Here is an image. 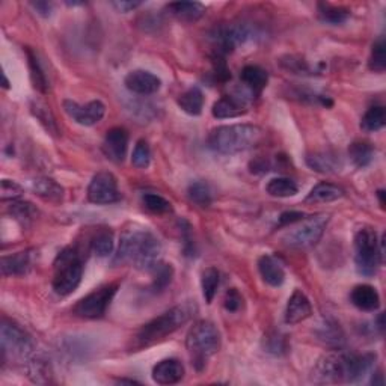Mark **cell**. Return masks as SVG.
<instances>
[{
  "label": "cell",
  "mask_w": 386,
  "mask_h": 386,
  "mask_svg": "<svg viewBox=\"0 0 386 386\" xmlns=\"http://www.w3.org/2000/svg\"><path fill=\"white\" fill-rule=\"evenodd\" d=\"M374 359V354L372 353H330L317 362L313 372V379L317 383L359 382L362 377L372 372Z\"/></svg>",
  "instance_id": "cell-1"
},
{
  "label": "cell",
  "mask_w": 386,
  "mask_h": 386,
  "mask_svg": "<svg viewBox=\"0 0 386 386\" xmlns=\"http://www.w3.org/2000/svg\"><path fill=\"white\" fill-rule=\"evenodd\" d=\"M162 252L160 241L153 232L143 230H132L124 232L121 237L115 263L133 264L136 269L151 272L160 261L158 255Z\"/></svg>",
  "instance_id": "cell-2"
},
{
  "label": "cell",
  "mask_w": 386,
  "mask_h": 386,
  "mask_svg": "<svg viewBox=\"0 0 386 386\" xmlns=\"http://www.w3.org/2000/svg\"><path fill=\"white\" fill-rule=\"evenodd\" d=\"M192 309L189 305H178L171 308L169 311L163 313L162 315L156 317L151 322L138 330L133 339V349L141 350L147 349L149 346L163 341L166 337L172 335L173 332L178 330L183 324H186L191 319Z\"/></svg>",
  "instance_id": "cell-3"
},
{
  "label": "cell",
  "mask_w": 386,
  "mask_h": 386,
  "mask_svg": "<svg viewBox=\"0 0 386 386\" xmlns=\"http://www.w3.org/2000/svg\"><path fill=\"white\" fill-rule=\"evenodd\" d=\"M261 136V128L252 124L222 125L211 130L208 147L219 154H237L255 147Z\"/></svg>",
  "instance_id": "cell-4"
},
{
  "label": "cell",
  "mask_w": 386,
  "mask_h": 386,
  "mask_svg": "<svg viewBox=\"0 0 386 386\" xmlns=\"http://www.w3.org/2000/svg\"><path fill=\"white\" fill-rule=\"evenodd\" d=\"M186 346L193 367L202 372L207 361L221 349V332L211 322L201 320L189 330Z\"/></svg>",
  "instance_id": "cell-5"
},
{
  "label": "cell",
  "mask_w": 386,
  "mask_h": 386,
  "mask_svg": "<svg viewBox=\"0 0 386 386\" xmlns=\"http://www.w3.org/2000/svg\"><path fill=\"white\" fill-rule=\"evenodd\" d=\"M83 278V261L73 246L65 248L55 260L53 290L58 296H70L77 290Z\"/></svg>",
  "instance_id": "cell-6"
},
{
  "label": "cell",
  "mask_w": 386,
  "mask_h": 386,
  "mask_svg": "<svg viewBox=\"0 0 386 386\" xmlns=\"http://www.w3.org/2000/svg\"><path fill=\"white\" fill-rule=\"evenodd\" d=\"M0 341H2V358L3 361H20L27 362L35 352V343L32 337L23 329L20 324L11 320H3L0 328Z\"/></svg>",
  "instance_id": "cell-7"
},
{
  "label": "cell",
  "mask_w": 386,
  "mask_h": 386,
  "mask_svg": "<svg viewBox=\"0 0 386 386\" xmlns=\"http://www.w3.org/2000/svg\"><path fill=\"white\" fill-rule=\"evenodd\" d=\"M382 248L373 228L365 226L361 228L354 236V263L361 275L373 276L381 264Z\"/></svg>",
  "instance_id": "cell-8"
},
{
  "label": "cell",
  "mask_w": 386,
  "mask_h": 386,
  "mask_svg": "<svg viewBox=\"0 0 386 386\" xmlns=\"http://www.w3.org/2000/svg\"><path fill=\"white\" fill-rule=\"evenodd\" d=\"M328 224L329 215H315L308 219H302V224L284 237V243L296 249L311 248L319 243Z\"/></svg>",
  "instance_id": "cell-9"
},
{
  "label": "cell",
  "mask_w": 386,
  "mask_h": 386,
  "mask_svg": "<svg viewBox=\"0 0 386 386\" xmlns=\"http://www.w3.org/2000/svg\"><path fill=\"white\" fill-rule=\"evenodd\" d=\"M117 291L118 284L103 285L100 289L89 293L88 296L80 299L73 308V313L77 317H82V319H101L106 311H108Z\"/></svg>",
  "instance_id": "cell-10"
},
{
  "label": "cell",
  "mask_w": 386,
  "mask_h": 386,
  "mask_svg": "<svg viewBox=\"0 0 386 386\" xmlns=\"http://www.w3.org/2000/svg\"><path fill=\"white\" fill-rule=\"evenodd\" d=\"M254 38V32L251 26L245 23H234V25H225L215 29L211 34V41L215 44L216 56H225L236 50L239 45L251 41Z\"/></svg>",
  "instance_id": "cell-11"
},
{
  "label": "cell",
  "mask_w": 386,
  "mask_h": 386,
  "mask_svg": "<svg viewBox=\"0 0 386 386\" xmlns=\"http://www.w3.org/2000/svg\"><path fill=\"white\" fill-rule=\"evenodd\" d=\"M88 200L97 206H109L121 200L118 180L112 172H98L88 187Z\"/></svg>",
  "instance_id": "cell-12"
},
{
  "label": "cell",
  "mask_w": 386,
  "mask_h": 386,
  "mask_svg": "<svg viewBox=\"0 0 386 386\" xmlns=\"http://www.w3.org/2000/svg\"><path fill=\"white\" fill-rule=\"evenodd\" d=\"M64 110L75 123L91 127L100 123L106 113V106L100 100H93L86 104H79L73 100L64 101Z\"/></svg>",
  "instance_id": "cell-13"
},
{
  "label": "cell",
  "mask_w": 386,
  "mask_h": 386,
  "mask_svg": "<svg viewBox=\"0 0 386 386\" xmlns=\"http://www.w3.org/2000/svg\"><path fill=\"white\" fill-rule=\"evenodd\" d=\"M125 88L133 94L151 95L162 86V80L156 74L145 70H134L125 75Z\"/></svg>",
  "instance_id": "cell-14"
},
{
  "label": "cell",
  "mask_w": 386,
  "mask_h": 386,
  "mask_svg": "<svg viewBox=\"0 0 386 386\" xmlns=\"http://www.w3.org/2000/svg\"><path fill=\"white\" fill-rule=\"evenodd\" d=\"M128 149V133L123 127H115L106 133L103 142V151L112 162H124Z\"/></svg>",
  "instance_id": "cell-15"
},
{
  "label": "cell",
  "mask_w": 386,
  "mask_h": 386,
  "mask_svg": "<svg viewBox=\"0 0 386 386\" xmlns=\"http://www.w3.org/2000/svg\"><path fill=\"white\" fill-rule=\"evenodd\" d=\"M313 315L311 302L305 296V293L300 290H294L291 298L289 299L285 309V323L287 324H298Z\"/></svg>",
  "instance_id": "cell-16"
},
{
  "label": "cell",
  "mask_w": 386,
  "mask_h": 386,
  "mask_svg": "<svg viewBox=\"0 0 386 386\" xmlns=\"http://www.w3.org/2000/svg\"><path fill=\"white\" fill-rule=\"evenodd\" d=\"M184 377V367L177 359H163L153 368V381L157 385H176Z\"/></svg>",
  "instance_id": "cell-17"
},
{
  "label": "cell",
  "mask_w": 386,
  "mask_h": 386,
  "mask_svg": "<svg viewBox=\"0 0 386 386\" xmlns=\"http://www.w3.org/2000/svg\"><path fill=\"white\" fill-rule=\"evenodd\" d=\"M258 270L263 281L270 287H281L285 281L284 264L274 255H263L258 260Z\"/></svg>",
  "instance_id": "cell-18"
},
{
  "label": "cell",
  "mask_w": 386,
  "mask_h": 386,
  "mask_svg": "<svg viewBox=\"0 0 386 386\" xmlns=\"http://www.w3.org/2000/svg\"><path fill=\"white\" fill-rule=\"evenodd\" d=\"M248 112L246 109V98L236 97V95H225L221 100H217L213 104L211 113L217 119H228V118H237L245 115Z\"/></svg>",
  "instance_id": "cell-19"
},
{
  "label": "cell",
  "mask_w": 386,
  "mask_h": 386,
  "mask_svg": "<svg viewBox=\"0 0 386 386\" xmlns=\"http://www.w3.org/2000/svg\"><path fill=\"white\" fill-rule=\"evenodd\" d=\"M352 304L357 306L361 311L373 313L377 311L381 306V296L374 287L368 284L357 285L350 293Z\"/></svg>",
  "instance_id": "cell-20"
},
{
  "label": "cell",
  "mask_w": 386,
  "mask_h": 386,
  "mask_svg": "<svg viewBox=\"0 0 386 386\" xmlns=\"http://www.w3.org/2000/svg\"><path fill=\"white\" fill-rule=\"evenodd\" d=\"M32 269V254L21 251L2 258V274L5 276H23Z\"/></svg>",
  "instance_id": "cell-21"
},
{
  "label": "cell",
  "mask_w": 386,
  "mask_h": 386,
  "mask_svg": "<svg viewBox=\"0 0 386 386\" xmlns=\"http://www.w3.org/2000/svg\"><path fill=\"white\" fill-rule=\"evenodd\" d=\"M315 335L317 339H320L324 346L330 347V349H341L344 344V334L341 328H339L338 323L330 319H324L319 324Z\"/></svg>",
  "instance_id": "cell-22"
},
{
  "label": "cell",
  "mask_w": 386,
  "mask_h": 386,
  "mask_svg": "<svg viewBox=\"0 0 386 386\" xmlns=\"http://www.w3.org/2000/svg\"><path fill=\"white\" fill-rule=\"evenodd\" d=\"M240 79L243 82V85L251 91L252 95H260L263 89L267 86L269 74L258 65H246L241 70Z\"/></svg>",
  "instance_id": "cell-23"
},
{
  "label": "cell",
  "mask_w": 386,
  "mask_h": 386,
  "mask_svg": "<svg viewBox=\"0 0 386 386\" xmlns=\"http://www.w3.org/2000/svg\"><path fill=\"white\" fill-rule=\"evenodd\" d=\"M27 365V376L29 379L35 383H50L53 372L50 361L44 357V354H32L26 362Z\"/></svg>",
  "instance_id": "cell-24"
},
{
  "label": "cell",
  "mask_w": 386,
  "mask_h": 386,
  "mask_svg": "<svg viewBox=\"0 0 386 386\" xmlns=\"http://www.w3.org/2000/svg\"><path fill=\"white\" fill-rule=\"evenodd\" d=\"M32 191L41 200L53 204L62 202L65 191L64 187L51 178H36L32 181Z\"/></svg>",
  "instance_id": "cell-25"
},
{
  "label": "cell",
  "mask_w": 386,
  "mask_h": 386,
  "mask_svg": "<svg viewBox=\"0 0 386 386\" xmlns=\"http://www.w3.org/2000/svg\"><path fill=\"white\" fill-rule=\"evenodd\" d=\"M166 10L176 19L192 23L202 17L204 12H206V6L200 2H173L166 6Z\"/></svg>",
  "instance_id": "cell-26"
},
{
  "label": "cell",
  "mask_w": 386,
  "mask_h": 386,
  "mask_svg": "<svg viewBox=\"0 0 386 386\" xmlns=\"http://www.w3.org/2000/svg\"><path fill=\"white\" fill-rule=\"evenodd\" d=\"M343 196H344V191L341 187L323 181V183L317 184L313 189V191L308 193L305 201L306 202H314V204H323V202L337 201L339 198H343Z\"/></svg>",
  "instance_id": "cell-27"
},
{
  "label": "cell",
  "mask_w": 386,
  "mask_h": 386,
  "mask_svg": "<svg viewBox=\"0 0 386 386\" xmlns=\"http://www.w3.org/2000/svg\"><path fill=\"white\" fill-rule=\"evenodd\" d=\"M180 109L192 117H198L204 109V94L200 88H191L178 97Z\"/></svg>",
  "instance_id": "cell-28"
},
{
  "label": "cell",
  "mask_w": 386,
  "mask_h": 386,
  "mask_svg": "<svg viewBox=\"0 0 386 386\" xmlns=\"http://www.w3.org/2000/svg\"><path fill=\"white\" fill-rule=\"evenodd\" d=\"M306 163L309 168L322 173H332L339 169V160L335 154L329 153V151H323V153H314L306 157Z\"/></svg>",
  "instance_id": "cell-29"
},
{
  "label": "cell",
  "mask_w": 386,
  "mask_h": 386,
  "mask_svg": "<svg viewBox=\"0 0 386 386\" xmlns=\"http://www.w3.org/2000/svg\"><path fill=\"white\" fill-rule=\"evenodd\" d=\"M349 157L357 168H365L373 162L374 148L365 141H354L349 147Z\"/></svg>",
  "instance_id": "cell-30"
},
{
  "label": "cell",
  "mask_w": 386,
  "mask_h": 386,
  "mask_svg": "<svg viewBox=\"0 0 386 386\" xmlns=\"http://www.w3.org/2000/svg\"><path fill=\"white\" fill-rule=\"evenodd\" d=\"M319 17L323 23L332 26L343 25L350 17V11L343 6H334L329 3H319Z\"/></svg>",
  "instance_id": "cell-31"
},
{
  "label": "cell",
  "mask_w": 386,
  "mask_h": 386,
  "mask_svg": "<svg viewBox=\"0 0 386 386\" xmlns=\"http://www.w3.org/2000/svg\"><path fill=\"white\" fill-rule=\"evenodd\" d=\"M266 192L275 198H290L299 192L298 184L291 178L278 177L270 180L266 186Z\"/></svg>",
  "instance_id": "cell-32"
},
{
  "label": "cell",
  "mask_w": 386,
  "mask_h": 386,
  "mask_svg": "<svg viewBox=\"0 0 386 386\" xmlns=\"http://www.w3.org/2000/svg\"><path fill=\"white\" fill-rule=\"evenodd\" d=\"M385 124H386L385 108L383 106H373V108H370L365 112V115L362 117L361 128L367 133H373L382 130Z\"/></svg>",
  "instance_id": "cell-33"
},
{
  "label": "cell",
  "mask_w": 386,
  "mask_h": 386,
  "mask_svg": "<svg viewBox=\"0 0 386 386\" xmlns=\"http://www.w3.org/2000/svg\"><path fill=\"white\" fill-rule=\"evenodd\" d=\"M187 195L191 201L200 207H208L213 202V191L206 181H193L187 187Z\"/></svg>",
  "instance_id": "cell-34"
},
{
  "label": "cell",
  "mask_w": 386,
  "mask_h": 386,
  "mask_svg": "<svg viewBox=\"0 0 386 386\" xmlns=\"http://www.w3.org/2000/svg\"><path fill=\"white\" fill-rule=\"evenodd\" d=\"M219 284H221V276H219V272L215 267H208L202 272L201 275V289H202V296L206 299L207 304L213 302Z\"/></svg>",
  "instance_id": "cell-35"
},
{
  "label": "cell",
  "mask_w": 386,
  "mask_h": 386,
  "mask_svg": "<svg viewBox=\"0 0 386 386\" xmlns=\"http://www.w3.org/2000/svg\"><path fill=\"white\" fill-rule=\"evenodd\" d=\"M10 211L15 221H17L21 226H25V228L35 221V217L38 215V211L32 204L25 201H14L12 206L10 207Z\"/></svg>",
  "instance_id": "cell-36"
},
{
  "label": "cell",
  "mask_w": 386,
  "mask_h": 386,
  "mask_svg": "<svg viewBox=\"0 0 386 386\" xmlns=\"http://www.w3.org/2000/svg\"><path fill=\"white\" fill-rule=\"evenodd\" d=\"M153 274V289L156 291H163L166 287H168L172 282V276H173V269L171 264L166 263H160L158 261L156 266L151 270Z\"/></svg>",
  "instance_id": "cell-37"
},
{
  "label": "cell",
  "mask_w": 386,
  "mask_h": 386,
  "mask_svg": "<svg viewBox=\"0 0 386 386\" xmlns=\"http://www.w3.org/2000/svg\"><path fill=\"white\" fill-rule=\"evenodd\" d=\"M91 246H93V251L97 256H109L113 251V234L109 230H103L100 232H97L93 241H91Z\"/></svg>",
  "instance_id": "cell-38"
},
{
  "label": "cell",
  "mask_w": 386,
  "mask_h": 386,
  "mask_svg": "<svg viewBox=\"0 0 386 386\" xmlns=\"http://www.w3.org/2000/svg\"><path fill=\"white\" fill-rule=\"evenodd\" d=\"M27 60H29V70H30V79H32L34 88L40 93H45L47 91V80H45V75L41 70V65L38 62V59L35 56V53L27 49Z\"/></svg>",
  "instance_id": "cell-39"
},
{
  "label": "cell",
  "mask_w": 386,
  "mask_h": 386,
  "mask_svg": "<svg viewBox=\"0 0 386 386\" xmlns=\"http://www.w3.org/2000/svg\"><path fill=\"white\" fill-rule=\"evenodd\" d=\"M370 70L374 73H383L386 70V45H385V38H379L373 44L372 56L368 60Z\"/></svg>",
  "instance_id": "cell-40"
},
{
  "label": "cell",
  "mask_w": 386,
  "mask_h": 386,
  "mask_svg": "<svg viewBox=\"0 0 386 386\" xmlns=\"http://www.w3.org/2000/svg\"><path fill=\"white\" fill-rule=\"evenodd\" d=\"M142 202L154 215H166L172 211V204L157 193H145L142 196Z\"/></svg>",
  "instance_id": "cell-41"
},
{
  "label": "cell",
  "mask_w": 386,
  "mask_h": 386,
  "mask_svg": "<svg viewBox=\"0 0 386 386\" xmlns=\"http://www.w3.org/2000/svg\"><path fill=\"white\" fill-rule=\"evenodd\" d=\"M32 113L50 134H53V136L59 134V128L56 125L55 118H53L51 112L47 108H45L43 103H34L32 104Z\"/></svg>",
  "instance_id": "cell-42"
},
{
  "label": "cell",
  "mask_w": 386,
  "mask_h": 386,
  "mask_svg": "<svg viewBox=\"0 0 386 386\" xmlns=\"http://www.w3.org/2000/svg\"><path fill=\"white\" fill-rule=\"evenodd\" d=\"M151 162V149L148 142L145 139H141L136 143V147L133 149V156H132V163L133 166L139 169L148 168V165Z\"/></svg>",
  "instance_id": "cell-43"
},
{
  "label": "cell",
  "mask_w": 386,
  "mask_h": 386,
  "mask_svg": "<svg viewBox=\"0 0 386 386\" xmlns=\"http://www.w3.org/2000/svg\"><path fill=\"white\" fill-rule=\"evenodd\" d=\"M264 347L269 353L281 354L287 350V339L281 334H272L264 337Z\"/></svg>",
  "instance_id": "cell-44"
},
{
  "label": "cell",
  "mask_w": 386,
  "mask_h": 386,
  "mask_svg": "<svg viewBox=\"0 0 386 386\" xmlns=\"http://www.w3.org/2000/svg\"><path fill=\"white\" fill-rule=\"evenodd\" d=\"M241 304H243V298H241V294L237 291V289H230L226 291L224 300V306L226 311L237 313L241 308Z\"/></svg>",
  "instance_id": "cell-45"
},
{
  "label": "cell",
  "mask_w": 386,
  "mask_h": 386,
  "mask_svg": "<svg viewBox=\"0 0 386 386\" xmlns=\"http://www.w3.org/2000/svg\"><path fill=\"white\" fill-rule=\"evenodd\" d=\"M23 195V189L20 184L15 183V181H10V180H3L2 181V200H19L20 196Z\"/></svg>",
  "instance_id": "cell-46"
},
{
  "label": "cell",
  "mask_w": 386,
  "mask_h": 386,
  "mask_svg": "<svg viewBox=\"0 0 386 386\" xmlns=\"http://www.w3.org/2000/svg\"><path fill=\"white\" fill-rule=\"evenodd\" d=\"M289 60H282V65L287 68V70H290L296 74H305L309 73V67L306 65L305 60H300V59H294L293 56L287 58Z\"/></svg>",
  "instance_id": "cell-47"
},
{
  "label": "cell",
  "mask_w": 386,
  "mask_h": 386,
  "mask_svg": "<svg viewBox=\"0 0 386 386\" xmlns=\"http://www.w3.org/2000/svg\"><path fill=\"white\" fill-rule=\"evenodd\" d=\"M302 219H305V215L302 211H285L281 216H279V224L278 226H289L293 224L300 222Z\"/></svg>",
  "instance_id": "cell-48"
},
{
  "label": "cell",
  "mask_w": 386,
  "mask_h": 386,
  "mask_svg": "<svg viewBox=\"0 0 386 386\" xmlns=\"http://www.w3.org/2000/svg\"><path fill=\"white\" fill-rule=\"evenodd\" d=\"M113 8H117L119 12H130L136 8H139L142 3L141 2H128V0H118V2H112Z\"/></svg>",
  "instance_id": "cell-49"
},
{
  "label": "cell",
  "mask_w": 386,
  "mask_h": 386,
  "mask_svg": "<svg viewBox=\"0 0 386 386\" xmlns=\"http://www.w3.org/2000/svg\"><path fill=\"white\" fill-rule=\"evenodd\" d=\"M32 6L35 8L38 14L43 15V17H49L53 10L51 3H49V2H34Z\"/></svg>",
  "instance_id": "cell-50"
},
{
  "label": "cell",
  "mask_w": 386,
  "mask_h": 386,
  "mask_svg": "<svg viewBox=\"0 0 386 386\" xmlns=\"http://www.w3.org/2000/svg\"><path fill=\"white\" fill-rule=\"evenodd\" d=\"M377 328L381 330H383V314L379 315V319H377Z\"/></svg>",
  "instance_id": "cell-51"
},
{
  "label": "cell",
  "mask_w": 386,
  "mask_h": 386,
  "mask_svg": "<svg viewBox=\"0 0 386 386\" xmlns=\"http://www.w3.org/2000/svg\"><path fill=\"white\" fill-rule=\"evenodd\" d=\"M383 195H385V192H383V191H379V192H377V196H379V200H381V206H382V208L385 207V200H383Z\"/></svg>",
  "instance_id": "cell-52"
},
{
  "label": "cell",
  "mask_w": 386,
  "mask_h": 386,
  "mask_svg": "<svg viewBox=\"0 0 386 386\" xmlns=\"http://www.w3.org/2000/svg\"><path fill=\"white\" fill-rule=\"evenodd\" d=\"M3 88H10V82H8V79H6V75L3 74Z\"/></svg>",
  "instance_id": "cell-53"
}]
</instances>
